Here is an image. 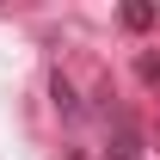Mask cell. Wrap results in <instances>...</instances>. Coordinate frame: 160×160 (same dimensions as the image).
<instances>
[{
	"label": "cell",
	"mask_w": 160,
	"mask_h": 160,
	"mask_svg": "<svg viewBox=\"0 0 160 160\" xmlns=\"http://www.w3.org/2000/svg\"><path fill=\"white\" fill-rule=\"evenodd\" d=\"M123 19H129V25L142 31V25H154V6H123Z\"/></svg>",
	"instance_id": "6da1fadb"
}]
</instances>
